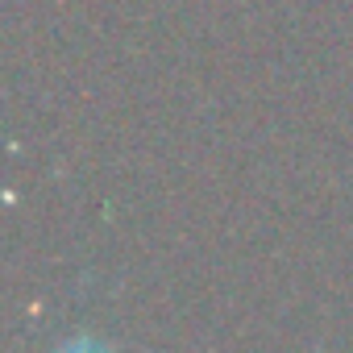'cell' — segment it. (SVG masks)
<instances>
[{
    "instance_id": "6da1fadb",
    "label": "cell",
    "mask_w": 353,
    "mask_h": 353,
    "mask_svg": "<svg viewBox=\"0 0 353 353\" xmlns=\"http://www.w3.org/2000/svg\"><path fill=\"white\" fill-rule=\"evenodd\" d=\"M54 353H112L104 341H96V336H75V341H67V345H59Z\"/></svg>"
}]
</instances>
